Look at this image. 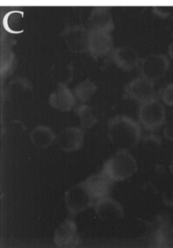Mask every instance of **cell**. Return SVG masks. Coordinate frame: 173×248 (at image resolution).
Wrapping results in <instances>:
<instances>
[{
	"mask_svg": "<svg viewBox=\"0 0 173 248\" xmlns=\"http://www.w3.org/2000/svg\"><path fill=\"white\" fill-rule=\"evenodd\" d=\"M161 98L163 102L168 106L173 107V84L166 85L161 92Z\"/></svg>",
	"mask_w": 173,
	"mask_h": 248,
	"instance_id": "20",
	"label": "cell"
},
{
	"mask_svg": "<svg viewBox=\"0 0 173 248\" xmlns=\"http://www.w3.org/2000/svg\"><path fill=\"white\" fill-rule=\"evenodd\" d=\"M163 201H164V204L168 207H173V188L164 194Z\"/></svg>",
	"mask_w": 173,
	"mask_h": 248,
	"instance_id": "22",
	"label": "cell"
},
{
	"mask_svg": "<svg viewBox=\"0 0 173 248\" xmlns=\"http://www.w3.org/2000/svg\"><path fill=\"white\" fill-rule=\"evenodd\" d=\"M108 136L118 149L129 150L141 140V127L130 117L117 115L108 123Z\"/></svg>",
	"mask_w": 173,
	"mask_h": 248,
	"instance_id": "1",
	"label": "cell"
},
{
	"mask_svg": "<svg viewBox=\"0 0 173 248\" xmlns=\"http://www.w3.org/2000/svg\"><path fill=\"white\" fill-rule=\"evenodd\" d=\"M30 138L32 143L36 147L45 149L53 143L56 139V136L50 127L39 125L32 130Z\"/></svg>",
	"mask_w": 173,
	"mask_h": 248,
	"instance_id": "16",
	"label": "cell"
},
{
	"mask_svg": "<svg viewBox=\"0 0 173 248\" xmlns=\"http://www.w3.org/2000/svg\"><path fill=\"white\" fill-rule=\"evenodd\" d=\"M153 238L157 247L171 246L173 245V226L162 222L156 229Z\"/></svg>",
	"mask_w": 173,
	"mask_h": 248,
	"instance_id": "17",
	"label": "cell"
},
{
	"mask_svg": "<svg viewBox=\"0 0 173 248\" xmlns=\"http://www.w3.org/2000/svg\"><path fill=\"white\" fill-rule=\"evenodd\" d=\"M138 118L140 123L146 130L154 131L165 123V108L155 97L141 104L138 110Z\"/></svg>",
	"mask_w": 173,
	"mask_h": 248,
	"instance_id": "3",
	"label": "cell"
},
{
	"mask_svg": "<svg viewBox=\"0 0 173 248\" xmlns=\"http://www.w3.org/2000/svg\"><path fill=\"white\" fill-rule=\"evenodd\" d=\"M113 38L110 32L90 30L87 40V50L93 56L101 57L113 50Z\"/></svg>",
	"mask_w": 173,
	"mask_h": 248,
	"instance_id": "7",
	"label": "cell"
},
{
	"mask_svg": "<svg viewBox=\"0 0 173 248\" xmlns=\"http://www.w3.org/2000/svg\"><path fill=\"white\" fill-rule=\"evenodd\" d=\"M168 54L172 59H173V41L170 43L168 47Z\"/></svg>",
	"mask_w": 173,
	"mask_h": 248,
	"instance_id": "23",
	"label": "cell"
},
{
	"mask_svg": "<svg viewBox=\"0 0 173 248\" xmlns=\"http://www.w3.org/2000/svg\"><path fill=\"white\" fill-rule=\"evenodd\" d=\"M94 200L84 181L70 188L65 194L67 208L72 214H78L93 205Z\"/></svg>",
	"mask_w": 173,
	"mask_h": 248,
	"instance_id": "4",
	"label": "cell"
},
{
	"mask_svg": "<svg viewBox=\"0 0 173 248\" xmlns=\"http://www.w3.org/2000/svg\"><path fill=\"white\" fill-rule=\"evenodd\" d=\"M90 30L111 32L114 30V23L111 14L108 8L96 7L92 10L88 19Z\"/></svg>",
	"mask_w": 173,
	"mask_h": 248,
	"instance_id": "14",
	"label": "cell"
},
{
	"mask_svg": "<svg viewBox=\"0 0 173 248\" xmlns=\"http://www.w3.org/2000/svg\"><path fill=\"white\" fill-rule=\"evenodd\" d=\"M112 60L119 69L129 72L138 68L141 59L132 47H121L112 52Z\"/></svg>",
	"mask_w": 173,
	"mask_h": 248,
	"instance_id": "13",
	"label": "cell"
},
{
	"mask_svg": "<svg viewBox=\"0 0 173 248\" xmlns=\"http://www.w3.org/2000/svg\"><path fill=\"white\" fill-rule=\"evenodd\" d=\"M54 242L61 248H76L79 245L80 238L74 220L66 219L58 226L54 235Z\"/></svg>",
	"mask_w": 173,
	"mask_h": 248,
	"instance_id": "8",
	"label": "cell"
},
{
	"mask_svg": "<svg viewBox=\"0 0 173 248\" xmlns=\"http://www.w3.org/2000/svg\"><path fill=\"white\" fill-rule=\"evenodd\" d=\"M89 31L81 26L68 27L62 34L63 40L68 49L80 53L87 50Z\"/></svg>",
	"mask_w": 173,
	"mask_h": 248,
	"instance_id": "11",
	"label": "cell"
},
{
	"mask_svg": "<svg viewBox=\"0 0 173 248\" xmlns=\"http://www.w3.org/2000/svg\"><path fill=\"white\" fill-rule=\"evenodd\" d=\"M77 112L84 128H91L98 122L97 113L94 107L83 104L77 108Z\"/></svg>",
	"mask_w": 173,
	"mask_h": 248,
	"instance_id": "18",
	"label": "cell"
},
{
	"mask_svg": "<svg viewBox=\"0 0 173 248\" xmlns=\"http://www.w3.org/2000/svg\"><path fill=\"white\" fill-rule=\"evenodd\" d=\"M164 137L168 140L173 141V120L170 121L164 130Z\"/></svg>",
	"mask_w": 173,
	"mask_h": 248,
	"instance_id": "21",
	"label": "cell"
},
{
	"mask_svg": "<svg viewBox=\"0 0 173 248\" xmlns=\"http://www.w3.org/2000/svg\"><path fill=\"white\" fill-rule=\"evenodd\" d=\"M84 133L78 127H69L61 130L56 136L57 143L65 152H75L82 146Z\"/></svg>",
	"mask_w": 173,
	"mask_h": 248,
	"instance_id": "10",
	"label": "cell"
},
{
	"mask_svg": "<svg viewBox=\"0 0 173 248\" xmlns=\"http://www.w3.org/2000/svg\"><path fill=\"white\" fill-rule=\"evenodd\" d=\"M96 215L103 220L116 222L124 217V209L117 201L109 197L97 200L94 204Z\"/></svg>",
	"mask_w": 173,
	"mask_h": 248,
	"instance_id": "9",
	"label": "cell"
},
{
	"mask_svg": "<svg viewBox=\"0 0 173 248\" xmlns=\"http://www.w3.org/2000/svg\"><path fill=\"white\" fill-rule=\"evenodd\" d=\"M170 172H171L173 174V162H172L171 165H170Z\"/></svg>",
	"mask_w": 173,
	"mask_h": 248,
	"instance_id": "24",
	"label": "cell"
},
{
	"mask_svg": "<svg viewBox=\"0 0 173 248\" xmlns=\"http://www.w3.org/2000/svg\"><path fill=\"white\" fill-rule=\"evenodd\" d=\"M96 91L97 86L90 79H86L76 87L74 93L80 101L87 102L92 99Z\"/></svg>",
	"mask_w": 173,
	"mask_h": 248,
	"instance_id": "19",
	"label": "cell"
},
{
	"mask_svg": "<svg viewBox=\"0 0 173 248\" xmlns=\"http://www.w3.org/2000/svg\"><path fill=\"white\" fill-rule=\"evenodd\" d=\"M138 170L136 160L125 149H119L105 163L104 171L113 181H122L132 177Z\"/></svg>",
	"mask_w": 173,
	"mask_h": 248,
	"instance_id": "2",
	"label": "cell"
},
{
	"mask_svg": "<svg viewBox=\"0 0 173 248\" xmlns=\"http://www.w3.org/2000/svg\"><path fill=\"white\" fill-rule=\"evenodd\" d=\"M49 103L55 109L65 112L72 109L76 104V98L66 85L61 84L51 94Z\"/></svg>",
	"mask_w": 173,
	"mask_h": 248,
	"instance_id": "15",
	"label": "cell"
},
{
	"mask_svg": "<svg viewBox=\"0 0 173 248\" xmlns=\"http://www.w3.org/2000/svg\"><path fill=\"white\" fill-rule=\"evenodd\" d=\"M170 61L163 54H151L141 59L138 69L141 76L155 81L162 78L170 68Z\"/></svg>",
	"mask_w": 173,
	"mask_h": 248,
	"instance_id": "5",
	"label": "cell"
},
{
	"mask_svg": "<svg viewBox=\"0 0 173 248\" xmlns=\"http://www.w3.org/2000/svg\"><path fill=\"white\" fill-rule=\"evenodd\" d=\"M84 184L90 191L94 200H99L109 197L113 181L102 170L100 173L89 177L84 181Z\"/></svg>",
	"mask_w": 173,
	"mask_h": 248,
	"instance_id": "12",
	"label": "cell"
},
{
	"mask_svg": "<svg viewBox=\"0 0 173 248\" xmlns=\"http://www.w3.org/2000/svg\"><path fill=\"white\" fill-rule=\"evenodd\" d=\"M154 82V81L141 75L126 85L125 95L140 104L152 99L156 97Z\"/></svg>",
	"mask_w": 173,
	"mask_h": 248,
	"instance_id": "6",
	"label": "cell"
}]
</instances>
